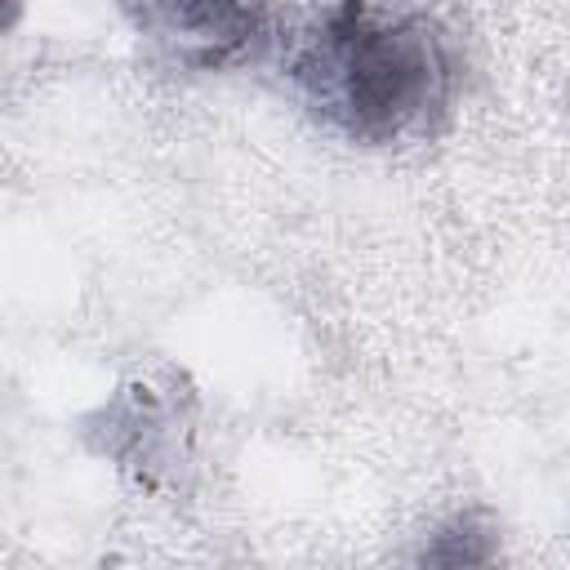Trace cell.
I'll return each instance as SVG.
<instances>
[{"mask_svg":"<svg viewBox=\"0 0 570 570\" xmlns=\"http://www.w3.org/2000/svg\"><path fill=\"white\" fill-rule=\"evenodd\" d=\"M294 76L312 102L361 142L428 134L454 89V62L436 27L410 13H379L365 0L316 13L294 49Z\"/></svg>","mask_w":570,"mask_h":570,"instance_id":"cell-1","label":"cell"},{"mask_svg":"<svg viewBox=\"0 0 570 570\" xmlns=\"http://www.w3.org/2000/svg\"><path fill=\"white\" fill-rule=\"evenodd\" d=\"M147 27L178 62L223 71L272 40V0H147Z\"/></svg>","mask_w":570,"mask_h":570,"instance_id":"cell-2","label":"cell"},{"mask_svg":"<svg viewBox=\"0 0 570 570\" xmlns=\"http://www.w3.org/2000/svg\"><path fill=\"white\" fill-rule=\"evenodd\" d=\"M485 530H476V521L472 517H459L454 525H445L441 534H436V543L423 552L428 561H441V566H476V561H490V548H472V539H481Z\"/></svg>","mask_w":570,"mask_h":570,"instance_id":"cell-3","label":"cell"}]
</instances>
